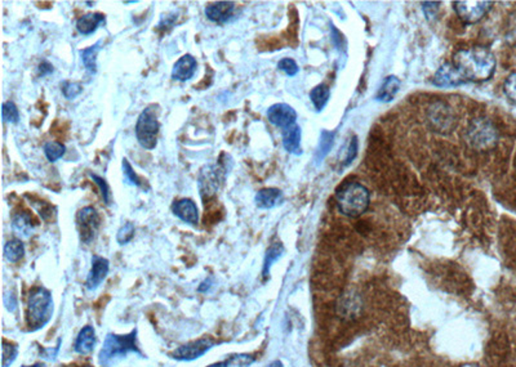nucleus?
Listing matches in <instances>:
<instances>
[{"label": "nucleus", "instance_id": "37998d69", "mask_svg": "<svg viewBox=\"0 0 516 367\" xmlns=\"http://www.w3.org/2000/svg\"><path fill=\"white\" fill-rule=\"evenodd\" d=\"M60 346L61 340H59V343H57V346H56L54 349H52V348L43 349V357L47 358V359H54V358L57 357L59 352H60Z\"/></svg>", "mask_w": 516, "mask_h": 367}, {"label": "nucleus", "instance_id": "4c0bfd02", "mask_svg": "<svg viewBox=\"0 0 516 367\" xmlns=\"http://www.w3.org/2000/svg\"><path fill=\"white\" fill-rule=\"evenodd\" d=\"M278 69L280 70V71H283L287 76H290V78L296 76L298 74V71H299L297 62L295 60H292V59H288V57H287V59H281V60L279 61Z\"/></svg>", "mask_w": 516, "mask_h": 367}, {"label": "nucleus", "instance_id": "f03ea898", "mask_svg": "<svg viewBox=\"0 0 516 367\" xmlns=\"http://www.w3.org/2000/svg\"><path fill=\"white\" fill-rule=\"evenodd\" d=\"M336 204L345 217L359 218L370 205V192L359 182H345L336 191Z\"/></svg>", "mask_w": 516, "mask_h": 367}, {"label": "nucleus", "instance_id": "f8f14e48", "mask_svg": "<svg viewBox=\"0 0 516 367\" xmlns=\"http://www.w3.org/2000/svg\"><path fill=\"white\" fill-rule=\"evenodd\" d=\"M235 10L237 7L234 1H215L206 7L204 13L210 22L217 25H226L234 20Z\"/></svg>", "mask_w": 516, "mask_h": 367}, {"label": "nucleus", "instance_id": "473e14b6", "mask_svg": "<svg viewBox=\"0 0 516 367\" xmlns=\"http://www.w3.org/2000/svg\"><path fill=\"white\" fill-rule=\"evenodd\" d=\"M61 92L62 96L68 101L75 100L78 96L83 93V85L77 81H69L65 80L61 83Z\"/></svg>", "mask_w": 516, "mask_h": 367}, {"label": "nucleus", "instance_id": "f257e3e1", "mask_svg": "<svg viewBox=\"0 0 516 367\" xmlns=\"http://www.w3.org/2000/svg\"><path fill=\"white\" fill-rule=\"evenodd\" d=\"M453 61L455 67L467 81H488L496 71V57L486 47L459 50Z\"/></svg>", "mask_w": 516, "mask_h": 367}, {"label": "nucleus", "instance_id": "2eb2a0df", "mask_svg": "<svg viewBox=\"0 0 516 367\" xmlns=\"http://www.w3.org/2000/svg\"><path fill=\"white\" fill-rule=\"evenodd\" d=\"M172 213L175 217H177L183 223L190 224L192 227L198 226L199 210L194 200L181 199L175 201L172 205Z\"/></svg>", "mask_w": 516, "mask_h": 367}, {"label": "nucleus", "instance_id": "423d86ee", "mask_svg": "<svg viewBox=\"0 0 516 367\" xmlns=\"http://www.w3.org/2000/svg\"><path fill=\"white\" fill-rule=\"evenodd\" d=\"M159 106L150 105L139 114L136 123V138L139 140V146L142 149H155L158 145V134H159Z\"/></svg>", "mask_w": 516, "mask_h": 367}, {"label": "nucleus", "instance_id": "dca6fc26", "mask_svg": "<svg viewBox=\"0 0 516 367\" xmlns=\"http://www.w3.org/2000/svg\"><path fill=\"white\" fill-rule=\"evenodd\" d=\"M198 69V61L191 54H183L179 61L173 65L172 69V79L177 80L181 83L189 81L194 78Z\"/></svg>", "mask_w": 516, "mask_h": 367}, {"label": "nucleus", "instance_id": "9d476101", "mask_svg": "<svg viewBox=\"0 0 516 367\" xmlns=\"http://www.w3.org/2000/svg\"><path fill=\"white\" fill-rule=\"evenodd\" d=\"M215 344L216 342L213 339L203 337L175 349L172 353H169V357L177 361H194L204 356L210 348L215 347Z\"/></svg>", "mask_w": 516, "mask_h": 367}, {"label": "nucleus", "instance_id": "9b49d317", "mask_svg": "<svg viewBox=\"0 0 516 367\" xmlns=\"http://www.w3.org/2000/svg\"><path fill=\"white\" fill-rule=\"evenodd\" d=\"M268 120L280 129H286L296 124L297 112L288 103H275L268 107Z\"/></svg>", "mask_w": 516, "mask_h": 367}, {"label": "nucleus", "instance_id": "bb28decb", "mask_svg": "<svg viewBox=\"0 0 516 367\" xmlns=\"http://www.w3.org/2000/svg\"><path fill=\"white\" fill-rule=\"evenodd\" d=\"M330 98V90L326 84H319L310 92V100L317 111H321L327 106L328 101Z\"/></svg>", "mask_w": 516, "mask_h": 367}, {"label": "nucleus", "instance_id": "c03bdc74", "mask_svg": "<svg viewBox=\"0 0 516 367\" xmlns=\"http://www.w3.org/2000/svg\"><path fill=\"white\" fill-rule=\"evenodd\" d=\"M213 277L206 278L200 285H199L198 291L199 293H207L210 290V288L213 286Z\"/></svg>", "mask_w": 516, "mask_h": 367}, {"label": "nucleus", "instance_id": "c85d7f7f", "mask_svg": "<svg viewBox=\"0 0 516 367\" xmlns=\"http://www.w3.org/2000/svg\"><path fill=\"white\" fill-rule=\"evenodd\" d=\"M43 151H44V155L50 162H56V161L62 159L63 155L66 154V146L62 142L50 140L43 146Z\"/></svg>", "mask_w": 516, "mask_h": 367}, {"label": "nucleus", "instance_id": "4468645a", "mask_svg": "<svg viewBox=\"0 0 516 367\" xmlns=\"http://www.w3.org/2000/svg\"><path fill=\"white\" fill-rule=\"evenodd\" d=\"M110 262L106 258H102L99 255L92 257V266H90V273L86 280V288L90 291H93L99 288V285L105 281V278L109 275Z\"/></svg>", "mask_w": 516, "mask_h": 367}, {"label": "nucleus", "instance_id": "4be33fe9", "mask_svg": "<svg viewBox=\"0 0 516 367\" xmlns=\"http://www.w3.org/2000/svg\"><path fill=\"white\" fill-rule=\"evenodd\" d=\"M96 346V331L92 326H84L79 331L74 343V349L79 355H90Z\"/></svg>", "mask_w": 516, "mask_h": 367}, {"label": "nucleus", "instance_id": "f704fd0d", "mask_svg": "<svg viewBox=\"0 0 516 367\" xmlns=\"http://www.w3.org/2000/svg\"><path fill=\"white\" fill-rule=\"evenodd\" d=\"M88 176H90V179L97 185V187L99 189V192H101V196H102V199H103V202H105L108 207H110L111 202H112V196H111L109 183L106 182V179L99 177V176L95 174V173H92V171L88 173Z\"/></svg>", "mask_w": 516, "mask_h": 367}, {"label": "nucleus", "instance_id": "a18cd8bd", "mask_svg": "<svg viewBox=\"0 0 516 367\" xmlns=\"http://www.w3.org/2000/svg\"><path fill=\"white\" fill-rule=\"evenodd\" d=\"M266 367H284V366H283V364H281L280 361H274V362H271V364H268V366Z\"/></svg>", "mask_w": 516, "mask_h": 367}, {"label": "nucleus", "instance_id": "09e8293b", "mask_svg": "<svg viewBox=\"0 0 516 367\" xmlns=\"http://www.w3.org/2000/svg\"><path fill=\"white\" fill-rule=\"evenodd\" d=\"M86 4H87V6H90H90H95V3H93V1H86Z\"/></svg>", "mask_w": 516, "mask_h": 367}, {"label": "nucleus", "instance_id": "39448f33", "mask_svg": "<svg viewBox=\"0 0 516 367\" xmlns=\"http://www.w3.org/2000/svg\"><path fill=\"white\" fill-rule=\"evenodd\" d=\"M222 159L224 158L221 155V158L216 164L204 165L199 171V195L203 201H207L210 198H213L226 180L228 170L231 169V165H228V164H231V160L228 161V159H230L228 155L225 161Z\"/></svg>", "mask_w": 516, "mask_h": 367}, {"label": "nucleus", "instance_id": "cd10ccee", "mask_svg": "<svg viewBox=\"0 0 516 367\" xmlns=\"http://www.w3.org/2000/svg\"><path fill=\"white\" fill-rule=\"evenodd\" d=\"M255 362V357L246 353H239L228 357L225 361L209 365L207 367H249Z\"/></svg>", "mask_w": 516, "mask_h": 367}, {"label": "nucleus", "instance_id": "7c9ffc66", "mask_svg": "<svg viewBox=\"0 0 516 367\" xmlns=\"http://www.w3.org/2000/svg\"><path fill=\"white\" fill-rule=\"evenodd\" d=\"M1 119L8 124H17L21 119L20 109L14 102L7 101L1 105Z\"/></svg>", "mask_w": 516, "mask_h": 367}, {"label": "nucleus", "instance_id": "1a4fd4ad", "mask_svg": "<svg viewBox=\"0 0 516 367\" xmlns=\"http://www.w3.org/2000/svg\"><path fill=\"white\" fill-rule=\"evenodd\" d=\"M455 10L459 20L466 25H474L486 17V13L492 10L493 1H480V0H465L455 1Z\"/></svg>", "mask_w": 516, "mask_h": 367}, {"label": "nucleus", "instance_id": "ea45409f", "mask_svg": "<svg viewBox=\"0 0 516 367\" xmlns=\"http://www.w3.org/2000/svg\"><path fill=\"white\" fill-rule=\"evenodd\" d=\"M54 72V66L50 63V61L43 60L38 65V76L39 78H47L50 76Z\"/></svg>", "mask_w": 516, "mask_h": 367}, {"label": "nucleus", "instance_id": "6e6552de", "mask_svg": "<svg viewBox=\"0 0 516 367\" xmlns=\"http://www.w3.org/2000/svg\"><path fill=\"white\" fill-rule=\"evenodd\" d=\"M77 229L79 232L80 241L83 244H90L99 232L101 218L99 211L93 207L80 209L77 213Z\"/></svg>", "mask_w": 516, "mask_h": 367}, {"label": "nucleus", "instance_id": "79ce46f5", "mask_svg": "<svg viewBox=\"0 0 516 367\" xmlns=\"http://www.w3.org/2000/svg\"><path fill=\"white\" fill-rule=\"evenodd\" d=\"M422 6H424V12H425L427 19H433L437 14V8H439L440 3H437V1H426V3H422Z\"/></svg>", "mask_w": 516, "mask_h": 367}, {"label": "nucleus", "instance_id": "a211bd4d", "mask_svg": "<svg viewBox=\"0 0 516 367\" xmlns=\"http://www.w3.org/2000/svg\"><path fill=\"white\" fill-rule=\"evenodd\" d=\"M283 200H284V196H283L281 189H275V187L259 189L255 196L256 207L264 210L277 208L283 204Z\"/></svg>", "mask_w": 516, "mask_h": 367}, {"label": "nucleus", "instance_id": "b1692460", "mask_svg": "<svg viewBox=\"0 0 516 367\" xmlns=\"http://www.w3.org/2000/svg\"><path fill=\"white\" fill-rule=\"evenodd\" d=\"M101 50V41H97L96 44L90 45L88 48L79 50L80 60L83 62L86 70L95 75L97 72V56Z\"/></svg>", "mask_w": 516, "mask_h": 367}, {"label": "nucleus", "instance_id": "7ed1b4c3", "mask_svg": "<svg viewBox=\"0 0 516 367\" xmlns=\"http://www.w3.org/2000/svg\"><path fill=\"white\" fill-rule=\"evenodd\" d=\"M53 315V299L43 286L31 289L26 308V325L31 333L44 328Z\"/></svg>", "mask_w": 516, "mask_h": 367}, {"label": "nucleus", "instance_id": "8fccbe9b", "mask_svg": "<svg viewBox=\"0 0 516 367\" xmlns=\"http://www.w3.org/2000/svg\"><path fill=\"white\" fill-rule=\"evenodd\" d=\"M78 367H93V366H90V365H84V366H78Z\"/></svg>", "mask_w": 516, "mask_h": 367}, {"label": "nucleus", "instance_id": "6ab92c4d", "mask_svg": "<svg viewBox=\"0 0 516 367\" xmlns=\"http://www.w3.org/2000/svg\"><path fill=\"white\" fill-rule=\"evenodd\" d=\"M10 226H12V231L14 232V235H17L21 238H30L31 235L34 233V222H32V217H31L30 213L26 211V210H21L13 214L12 217V222H10Z\"/></svg>", "mask_w": 516, "mask_h": 367}, {"label": "nucleus", "instance_id": "aec40b11", "mask_svg": "<svg viewBox=\"0 0 516 367\" xmlns=\"http://www.w3.org/2000/svg\"><path fill=\"white\" fill-rule=\"evenodd\" d=\"M281 142L283 147L292 155H301L302 147H301V139H302V130L297 124H293L288 128L281 130Z\"/></svg>", "mask_w": 516, "mask_h": 367}, {"label": "nucleus", "instance_id": "412c9836", "mask_svg": "<svg viewBox=\"0 0 516 367\" xmlns=\"http://www.w3.org/2000/svg\"><path fill=\"white\" fill-rule=\"evenodd\" d=\"M106 16L103 13H87L77 21V30L84 36L95 34L101 25H105Z\"/></svg>", "mask_w": 516, "mask_h": 367}, {"label": "nucleus", "instance_id": "de8ad7c7", "mask_svg": "<svg viewBox=\"0 0 516 367\" xmlns=\"http://www.w3.org/2000/svg\"><path fill=\"white\" fill-rule=\"evenodd\" d=\"M22 367H46L43 364H35V365H32V366H22Z\"/></svg>", "mask_w": 516, "mask_h": 367}, {"label": "nucleus", "instance_id": "f3484780", "mask_svg": "<svg viewBox=\"0 0 516 367\" xmlns=\"http://www.w3.org/2000/svg\"><path fill=\"white\" fill-rule=\"evenodd\" d=\"M430 121L437 130H450L455 124L452 111L443 103H437L430 107Z\"/></svg>", "mask_w": 516, "mask_h": 367}, {"label": "nucleus", "instance_id": "0eeeda50", "mask_svg": "<svg viewBox=\"0 0 516 367\" xmlns=\"http://www.w3.org/2000/svg\"><path fill=\"white\" fill-rule=\"evenodd\" d=\"M465 139L470 147L477 151H488L496 146L498 132L490 120L479 118L468 124L465 132Z\"/></svg>", "mask_w": 516, "mask_h": 367}, {"label": "nucleus", "instance_id": "c9c22d12", "mask_svg": "<svg viewBox=\"0 0 516 367\" xmlns=\"http://www.w3.org/2000/svg\"><path fill=\"white\" fill-rule=\"evenodd\" d=\"M135 232H136L135 224L130 223V222H127L118 231V233H117V242L119 245H127L135 238Z\"/></svg>", "mask_w": 516, "mask_h": 367}, {"label": "nucleus", "instance_id": "393cba45", "mask_svg": "<svg viewBox=\"0 0 516 367\" xmlns=\"http://www.w3.org/2000/svg\"><path fill=\"white\" fill-rule=\"evenodd\" d=\"M25 255V245L19 238L10 240L4 245V258L7 259L10 263H17Z\"/></svg>", "mask_w": 516, "mask_h": 367}, {"label": "nucleus", "instance_id": "72a5a7b5", "mask_svg": "<svg viewBox=\"0 0 516 367\" xmlns=\"http://www.w3.org/2000/svg\"><path fill=\"white\" fill-rule=\"evenodd\" d=\"M121 169H123V176H124V180L126 183L129 186H133V187H142V180L137 176V173L135 171L133 167L130 165L128 159H123L121 162Z\"/></svg>", "mask_w": 516, "mask_h": 367}, {"label": "nucleus", "instance_id": "5701e85b", "mask_svg": "<svg viewBox=\"0 0 516 367\" xmlns=\"http://www.w3.org/2000/svg\"><path fill=\"white\" fill-rule=\"evenodd\" d=\"M399 90H400V80L397 79V76H394V75H390V76H387L386 79L384 80L382 85L379 87L377 94H376V100L379 101V102H391L395 98Z\"/></svg>", "mask_w": 516, "mask_h": 367}, {"label": "nucleus", "instance_id": "ddd939ff", "mask_svg": "<svg viewBox=\"0 0 516 367\" xmlns=\"http://www.w3.org/2000/svg\"><path fill=\"white\" fill-rule=\"evenodd\" d=\"M465 83L467 80L450 63L441 65L433 78V84L437 88H457Z\"/></svg>", "mask_w": 516, "mask_h": 367}, {"label": "nucleus", "instance_id": "2f4dec72", "mask_svg": "<svg viewBox=\"0 0 516 367\" xmlns=\"http://www.w3.org/2000/svg\"><path fill=\"white\" fill-rule=\"evenodd\" d=\"M1 349H3L1 365H3V367H10L19 356V348L16 344L8 342L7 339H3V348Z\"/></svg>", "mask_w": 516, "mask_h": 367}, {"label": "nucleus", "instance_id": "a19ab883", "mask_svg": "<svg viewBox=\"0 0 516 367\" xmlns=\"http://www.w3.org/2000/svg\"><path fill=\"white\" fill-rule=\"evenodd\" d=\"M357 137H353V139H351V142H350V145H348V155H346V159H345V165L351 164V162L354 161V159L357 158Z\"/></svg>", "mask_w": 516, "mask_h": 367}, {"label": "nucleus", "instance_id": "a878e982", "mask_svg": "<svg viewBox=\"0 0 516 367\" xmlns=\"http://www.w3.org/2000/svg\"><path fill=\"white\" fill-rule=\"evenodd\" d=\"M283 253H284V247L280 242H275V244H272L268 249L266 255H265V260H264V268H262V276H264V278L268 277L270 269L272 267V264L283 257Z\"/></svg>", "mask_w": 516, "mask_h": 367}, {"label": "nucleus", "instance_id": "c756f323", "mask_svg": "<svg viewBox=\"0 0 516 367\" xmlns=\"http://www.w3.org/2000/svg\"><path fill=\"white\" fill-rule=\"evenodd\" d=\"M335 143V133L329 130H323L320 134L318 149H317V160L321 161L329 154Z\"/></svg>", "mask_w": 516, "mask_h": 367}, {"label": "nucleus", "instance_id": "58836bf2", "mask_svg": "<svg viewBox=\"0 0 516 367\" xmlns=\"http://www.w3.org/2000/svg\"><path fill=\"white\" fill-rule=\"evenodd\" d=\"M176 21H177V14H176V12L168 13L167 16H163V17H161L159 25H158V29H159V30H170V29L175 26Z\"/></svg>", "mask_w": 516, "mask_h": 367}, {"label": "nucleus", "instance_id": "e433bc0d", "mask_svg": "<svg viewBox=\"0 0 516 367\" xmlns=\"http://www.w3.org/2000/svg\"><path fill=\"white\" fill-rule=\"evenodd\" d=\"M504 92L507 100L516 105V72H513L507 76L504 84Z\"/></svg>", "mask_w": 516, "mask_h": 367}, {"label": "nucleus", "instance_id": "20e7f679", "mask_svg": "<svg viewBox=\"0 0 516 367\" xmlns=\"http://www.w3.org/2000/svg\"><path fill=\"white\" fill-rule=\"evenodd\" d=\"M128 353H136L142 356L137 347V328L132 330L127 335L109 334L99 355V365L102 367L112 366L119 358H124Z\"/></svg>", "mask_w": 516, "mask_h": 367}, {"label": "nucleus", "instance_id": "49530a36", "mask_svg": "<svg viewBox=\"0 0 516 367\" xmlns=\"http://www.w3.org/2000/svg\"><path fill=\"white\" fill-rule=\"evenodd\" d=\"M136 3H139L137 0H130V1H123V4H136Z\"/></svg>", "mask_w": 516, "mask_h": 367}]
</instances>
